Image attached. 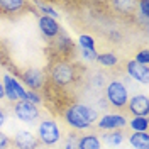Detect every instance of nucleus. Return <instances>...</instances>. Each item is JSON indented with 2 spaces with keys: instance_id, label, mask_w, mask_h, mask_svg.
Wrapping results in <instances>:
<instances>
[{
  "instance_id": "obj_21",
  "label": "nucleus",
  "mask_w": 149,
  "mask_h": 149,
  "mask_svg": "<svg viewBox=\"0 0 149 149\" xmlns=\"http://www.w3.org/2000/svg\"><path fill=\"white\" fill-rule=\"evenodd\" d=\"M34 5L39 9L41 15H44V17H51V19H54V20H58V17H59V12H58V10L51 5V3H46V2H36Z\"/></svg>"
},
{
  "instance_id": "obj_4",
  "label": "nucleus",
  "mask_w": 149,
  "mask_h": 149,
  "mask_svg": "<svg viewBox=\"0 0 149 149\" xmlns=\"http://www.w3.org/2000/svg\"><path fill=\"white\" fill-rule=\"evenodd\" d=\"M105 100H107L109 105H112L117 110L125 109V105L129 102V90H127V86L122 81H119V80L109 81L107 86H105Z\"/></svg>"
},
{
  "instance_id": "obj_7",
  "label": "nucleus",
  "mask_w": 149,
  "mask_h": 149,
  "mask_svg": "<svg viewBox=\"0 0 149 149\" xmlns=\"http://www.w3.org/2000/svg\"><path fill=\"white\" fill-rule=\"evenodd\" d=\"M20 80H22V83L27 86V90H32V92H39V90L46 88V85H47L46 73L37 70V68L24 70L20 73Z\"/></svg>"
},
{
  "instance_id": "obj_13",
  "label": "nucleus",
  "mask_w": 149,
  "mask_h": 149,
  "mask_svg": "<svg viewBox=\"0 0 149 149\" xmlns=\"http://www.w3.org/2000/svg\"><path fill=\"white\" fill-rule=\"evenodd\" d=\"M125 71H127V74L132 80H136V81H139L142 85H148V81H149V68L148 66H141L134 59H130V61L125 63Z\"/></svg>"
},
{
  "instance_id": "obj_15",
  "label": "nucleus",
  "mask_w": 149,
  "mask_h": 149,
  "mask_svg": "<svg viewBox=\"0 0 149 149\" xmlns=\"http://www.w3.org/2000/svg\"><path fill=\"white\" fill-rule=\"evenodd\" d=\"M78 149H102V141L97 134H85L78 137Z\"/></svg>"
},
{
  "instance_id": "obj_24",
  "label": "nucleus",
  "mask_w": 149,
  "mask_h": 149,
  "mask_svg": "<svg viewBox=\"0 0 149 149\" xmlns=\"http://www.w3.org/2000/svg\"><path fill=\"white\" fill-rule=\"evenodd\" d=\"M63 149H78V136L71 132V134H68L63 141Z\"/></svg>"
},
{
  "instance_id": "obj_27",
  "label": "nucleus",
  "mask_w": 149,
  "mask_h": 149,
  "mask_svg": "<svg viewBox=\"0 0 149 149\" xmlns=\"http://www.w3.org/2000/svg\"><path fill=\"white\" fill-rule=\"evenodd\" d=\"M10 146H12V139L0 130V149H9Z\"/></svg>"
},
{
  "instance_id": "obj_2",
  "label": "nucleus",
  "mask_w": 149,
  "mask_h": 149,
  "mask_svg": "<svg viewBox=\"0 0 149 149\" xmlns=\"http://www.w3.org/2000/svg\"><path fill=\"white\" fill-rule=\"evenodd\" d=\"M65 122L74 130H88L100 119L98 110L86 103H70L63 110Z\"/></svg>"
},
{
  "instance_id": "obj_31",
  "label": "nucleus",
  "mask_w": 149,
  "mask_h": 149,
  "mask_svg": "<svg viewBox=\"0 0 149 149\" xmlns=\"http://www.w3.org/2000/svg\"><path fill=\"white\" fill-rule=\"evenodd\" d=\"M3 98H5V92H3V85L0 81V100H3Z\"/></svg>"
},
{
  "instance_id": "obj_23",
  "label": "nucleus",
  "mask_w": 149,
  "mask_h": 149,
  "mask_svg": "<svg viewBox=\"0 0 149 149\" xmlns=\"http://www.w3.org/2000/svg\"><path fill=\"white\" fill-rule=\"evenodd\" d=\"M136 7L139 9V19H142L144 26H148L149 20V0H141L136 3Z\"/></svg>"
},
{
  "instance_id": "obj_28",
  "label": "nucleus",
  "mask_w": 149,
  "mask_h": 149,
  "mask_svg": "<svg viewBox=\"0 0 149 149\" xmlns=\"http://www.w3.org/2000/svg\"><path fill=\"white\" fill-rule=\"evenodd\" d=\"M97 49L95 51H85V49H81V56H83V59L85 61H95L97 59Z\"/></svg>"
},
{
  "instance_id": "obj_29",
  "label": "nucleus",
  "mask_w": 149,
  "mask_h": 149,
  "mask_svg": "<svg viewBox=\"0 0 149 149\" xmlns=\"http://www.w3.org/2000/svg\"><path fill=\"white\" fill-rule=\"evenodd\" d=\"M5 120H7V113H5V110L0 107V127L5 124Z\"/></svg>"
},
{
  "instance_id": "obj_11",
  "label": "nucleus",
  "mask_w": 149,
  "mask_h": 149,
  "mask_svg": "<svg viewBox=\"0 0 149 149\" xmlns=\"http://www.w3.org/2000/svg\"><path fill=\"white\" fill-rule=\"evenodd\" d=\"M12 146L17 149H39V139L29 130H19L12 137Z\"/></svg>"
},
{
  "instance_id": "obj_25",
  "label": "nucleus",
  "mask_w": 149,
  "mask_h": 149,
  "mask_svg": "<svg viewBox=\"0 0 149 149\" xmlns=\"http://www.w3.org/2000/svg\"><path fill=\"white\" fill-rule=\"evenodd\" d=\"M134 61H136L137 65H141V66H148L149 65V51L148 49H141L139 53L136 54Z\"/></svg>"
},
{
  "instance_id": "obj_14",
  "label": "nucleus",
  "mask_w": 149,
  "mask_h": 149,
  "mask_svg": "<svg viewBox=\"0 0 149 149\" xmlns=\"http://www.w3.org/2000/svg\"><path fill=\"white\" fill-rule=\"evenodd\" d=\"M26 7H27V2H22V0H0V14H5V15H14Z\"/></svg>"
},
{
  "instance_id": "obj_12",
  "label": "nucleus",
  "mask_w": 149,
  "mask_h": 149,
  "mask_svg": "<svg viewBox=\"0 0 149 149\" xmlns=\"http://www.w3.org/2000/svg\"><path fill=\"white\" fill-rule=\"evenodd\" d=\"M37 26H39L41 34L46 37L47 41H53V39L58 37V34L61 32V27H59L58 20H54V19H51V17L39 15V19H37Z\"/></svg>"
},
{
  "instance_id": "obj_26",
  "label": "nucleus",
  "mask_w": 149,
  "mask_h": 149,
  "mask_svg": "<svg viewBox=\"0 0 149 149\" xmlns=\"http://www.w3.org/2000/svg\"><path fill=\"white\" fill-rule=\"evenodd\" d=\"M24 100H27V102L34 103V105H39V103H42V97L39 95V92L26 90V98H24Z\"/></svg>"
},
{
  "instance_id": "obj_18",
  "label": "nucleus",
  "mask_w": 149,
  "mask_h": 149,
  "mask_svg": "<svg viewBox=\"0 0 149 149\" xmlns=\"http://www.w3.org/2000/svg\"><path fill=\"white\" fill-rule=\"evenodd\" d=\"M95 61L100 66H103V68H113V66H117V63H119V58L115 56V53L107 51V53H98Z\"/></svg>"
},
{
  "instance_id": "obj_22",
  "label": "nucleus",
  "mask_w": 149,
  "mask_h": 149,
  "mask_svg": "<svg viewBox=\"0 0 149 149\" xmlns=\"http://www.w3.org/2000/svg\"><path fill=\"white\" fill-rule=\"evenodd\" d=\"M78 46L85 51H95V37L90 34H81L78 37Z\"/></svg>"
},
{
  "instance_id": "obj_10",
  "label": "nucleus",
  "mask_w": 149,
  "mask_h": 149,
  "mask_svg": "<svg viewBox=\"0 0 149 149\" xmlns=\"http://www.w3.org/2000/svg\"><path fill=\"white\" fill-rule=\"evenodd\" d=\"M125 109L132 117H148L149 113V98L142 93H137L134 97H129V102Z\"/></svg>"
},
{
  "instance_id": "obj_20",
  "label": "nucleus",
  "mask_w": 149,
  "mask_h": 149,
  "mask_svg": "<svg viewBox=\"0 0 149 149\" xmlns=\"http://www.w3.org/2000/svg\"><path fill=\"white\" fill-rule=\"evenodd\" d=\"M127 125L134 132H148L149 122H148V117H132L130 120H127Z\"/></svg>"
},
{
  "instance_id": "obj_16",
  "label": "nucleus",
  "mask_w": 149,
  "mask_h": 149,
  "mask_svg": "<svg viewBox=\"0 0 149 149\" xmlns=\"http://www.w3.org/2000/svg\"><path fill=\"white\" fill-rule=\"evenodd\" d=\"M100 141L105 142L107 146H110V148H119L122 142L125 141V136H124V132H122V130H110V132L102 134Z\"/></svg>"
},
{
  "instance_id": "obj_5",
  "label": "nucleus",
  "mask_w": 149,
  "mask_h": 149,
  "mask_svg": "<svg viewBox=\"0 0 149 149\" xmlns=\"http://www.w3.org/2000/svg\"><path fill=\"white\" fill-rule=\"evenodd\" d=\"M2 85H3L5 98L10 100L12 103L26 98V88H24V85L19 81V78L12 76L10 73H3V76H2Z\"/></svg>"
},
{
  "instance_id": "obj_17",
  "label": "nucleus",
  "mask_w": 149,
  "mask_h": 149,
  "mask_svg": "<svg viewBox=\"0 0 149 149\" xmlns=\"http://www.w3.org/2000/svg\"><path fill=\"white\" fill-rule=\"evenodd\" d=\"M129 144L132 149H149L148 132H132L129 136Z\"/></svg>"
},
{
  "instance_id": "obj_3",
  "label": "nucleus",
  "mask_w": 149,
  "mask_h": 149,
  "mask_svg": "<svg viewBox=\"0 0 149 149\" xmlns=\"http://www.w3.org/2000/svg\"><path fill=\"white\" fill-rule=\"evenodd\" d=\"M37 139L39 144L44 146H56L59 141L63 139L61 136V127L54 119H42L37 124Z\"/></svg>"
},
{
  "instance_id": "obj_8",
  "label": "nucleus",
  "mask_w": 149,
  "mask_h": 149,
  "mask_svg": "<svg viewBox=\"0 0 149 149\" xmlns=\"http://www.w3.org/2000/svg\"><path fill=\"white\" fill-rule=\"evenodd\" d=\"M97 127L100 130L110 132V130H122L127 127V117L122 115L119 112H112V113H105L97 120Z\"/></svg>"
},
{
  "instance_id": "obj_6",
  "label": "nucleus",
  "mask_w": 149,
  "mask_h": 149,
  "mask_svg": "<svg viewBox=\"0 0 149 149\" xmlns=\"http://www.w3.org/2000/svg\"><path fill=\"white\" fill-rule=\"evenodd\" d=\"M14 115L24 124H36L41 117V110L37 105L27 100H19L14 103Z\"/></svg>"
},
{
  "instance_id": "obj_9",
  "label": "nucleus",
  "mask_w": 149,
  "mask_h": 149,
  "mask_svg": "<svg viewBox=\"0 0 149 149\" xmlns=\"http://www.w3.org/2000/svg\"><path fill=\"white\" fill-rule=\"evenodd\" d=\"M53 51L56 53V58H63V59H70V56L74 53V42L73 39L66 34L65 31H61L58 37L53 39Z\"/></svg>"
},
{
  "instance_id": "obj_19",
  "label": "nucleus",
  "mask_w": 149,
  "mask_h": 149,
  "mask_svg": "<svg viewBox=\"0 0 149 149\" xmlns=\"http://www.w3.org/2000/svg\"><path fill=\"white\" fill-rule=\"evenodd\" d=\"M137 2H130V0H119V2H112V7L117 14L122 15H129L130 12H134Z\"/></svg>"
},
{
  "instance_id": "obj_1",
  "label": "nucleus",
  "mask_w": 149,
  "mask_h": 149,
  "mask_svg": "<svg viewBox=\"0 0 149 149\" xmlns=\"http://www.w3.org/2000/svg\"><path fill=\"white\" fill-rule=\"evenodd\" d=\"M46 78L51 86L59 88V90H66L78 81L80 71L73 61L63 59V58H53L47 66Z\"/></svg>"
},
{
  "instance_id": "obj_30",
  "label": "nucleus",
  "mask_w": 149,
  "mask_h": 149,
  "mask_svg": "<svg viewBox=\"0 0 149 149\" xmlns=\"http://www.w3.org/2000/svg\"><path fill=\"white\" fill-rule=\"evenodd\" d=\"M98 105H100V109H103V110L109 107V103H107V100H105V98H100V100H98Z\"/></svg>"
}]
</instances>
